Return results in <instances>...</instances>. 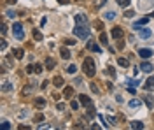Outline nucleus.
<instances>
[{
    "instance_id": "bb28decb",
    "label": "nucleus",
    "mask_w": 154,
    "mask_h": 130,
    "mask_svg": "<svg viewBox=\"0 0 154 130\" xmlns=\"http://www.w3.org/2000/svg\"><path fill=\"white\" fill-rule=\"evenodd\" d=\"M93 25H95V28H96L98 32H102V30H103V23H102L100 20H96L95 23H93Z\"/></svg>"
},
{
    "instance_id": "79ce46f5",
    "label": "nucleus",
    "mask_w": 154,
    "mask_h": 130,
    "mask_svg": "<svg viewBox=\"0 0 154 130\" xmlns=\"http://www.w3.org/2000/svg\"><path fill=\"white\" fill-rule=\"evenodd\" d=\"M128 84H131V86H137V84H138V81H135V79H128Z\"/></svg>"
},
{
    "instance_id": "c9c22d12",
    "label": "nucleus",
    "mask_w": 154,
    "mask_h": 130,
    "mask_svg": "<svg viewBox=\"0 0 154 130\" xmlns=\"http://www.w3.org/2000/svg\"><path fill=\"white\" fill-rule=\"evenodd\" d=\"M95 116V111H93V106L91 107H88V118H93Z\"/></svg>"
},
{
    "instance_id": "f704fd0d",
    "label": "nucleus",
    "mask_w": 154,
    "mask_h": 130,
    "mask_svg": "<svg viewBox=\"0 0 154 130\" xmlns=\"http://www.w3.org/2000/svg\"><path fill=\"white\" fill-rule=\"evenodd\" d=\"M65 44L67 46H74L75 44V39H65Z\"/></svg>"
},
{
    "instance_id": "f3484780",
    "label": "nucleus",
    "mask_w": 154,
    "mask_h": 130,
    "mask_svg": "<svg viewBox=\"0 0 154 130\" xmlns=\"http://www.w3.org/2000/svg\"><path fill=\"white\" fill-rule=\"evenodd\" d=\"M117 65H119V67H123V69H126V67H130V60L121 56V58H117Z\"/></svg>"
},
{
    "instance_id": "2eb2a0df",
    "label": "nucleus",
    "mask_w": 154,
    "mask_h": 130,
    "mask_svg": "<svg viewBox=\"0 0 154 130\" xmlns=\"http://www.w3.org/2000/svg\"><path fill=\"white\" fill-rule=\"evenodd\" d=\"M86 21H88L86 14H75V23H77V25H84Z\"/></svg>"
},
{
    "instance_id": "e433bc0d",
    "label": "nucleus",
    "mask_w": 154,
    "mask_h": 130,
    "mask_svg": "<svg viewBox=\"0 0 154 130\" xmlns=\"http://www.w3.org/2000/svg\"><path fill=\"white\" fill-rule=\"evenodd\" d=\"M51 97H53V100H54V102H58V100H60V97H62V95H60V93H56V91H54V93H53Z\"/></svg>"
},
{
    "instance_id": "9b49d317",
    "label": "nucleus",
    "mask_w": 154,
    "mask_h": 130,
    "mask_svg": "<svg viewBox=\"0 0 154 130\" xmlns=\"http://www.w3.org/2000/svg\"><path fill=\"white\" fill-rule=\"evenodd\" d=\"M44 67L47 70H53L54 67H56V62L53 60V58H46V62H44Z\"/></svg>"
},
{
    "instance_id": "72a5a7b5",
    "label": "nucleus",
    "mask_w": 154,
    "mask_h": 130,
    "mask_svg": "<svg viewBox=\"0 0 154 130\" xmlns=\"http://www.w3.org/2000/svg\"><path fill=\"white\" fill-rule=\"evenodd\" d=\"M0 49H2V51H5V49H7V42H5L4 39H2V42H0Z\"/></svg>"
},
{
    "instance_id": "8fccbe9b",
    "label": "nucleus",
    "mask_w": 154,
    "mask_h": 130,
    "mask_svg": "<svg viewBox=\"0 0 154 130\" xmlns=\"http://www.w3.org/2000/svg\"><path fill=\"white\" fill-rule=\"evenodd\" d=\"M7 2H9L11 5H14V4H16V2H18V0H7Z\"/></svg>"
},
{
    "instance_id": "f03ea898",
    "label": "nucleus",
    "mask_w": 154,
    "mask_h": 130,
    "mask_svg": "<svg viewBox=\"0 0 154 130\" xmlns=\"http://www.w3.org/2000/svg\"><path fill=\"white\" fill-rule=\"evenodd\" d=\"M74 35L79 37V39H89V28L86 25H77L74 28Z\"/></svg>"
},
{
    "instance_id": "c756f323",
    "label": "nucleus",
    "mask_w": 154,
    "mask_h": 130,
    "mask_svg": "<svg viewBox=\"0 0 154 130\" xmlns=\"http://www.w3.org/2000/svg\"><path fill=\"white\" fill-rule=\"evenodd\" d=\"M42 67H44V65H33V72H35V74H41Z\"/></svg>"
},
{
    "instance_id": "cd10ccee",
    "label": "nucleus",
    "mask_w": 154,
    "mask_h": 130,
    "mask_svg": "<svg viewBox=\"0 0 154 130\" xmlns=\"http://www.w3.org/2000/svg\"><path fill=\"white\" fill-rule=\"evenodd\" d=\"M33 121H35V123H41V121H44V114H42V113H39V114H35V118H33Z\"/></svg>"
},
{
    "instance_id": "58836bf2",
    "label": "nucleus",
    "mask_w": 154,
    "mask_h": 130,
    "mask_svg": "<svg viewBox=\"0 0 154 130\" xmlns=\"http://www.w3.org/2000/svg\"><path fill=\"white\" fill-rule=\"evenodd\" d=\"M70 107H72V109H77V107H79V102L72 100V102H70Z\"/></svg>"
},
{
    "instance_id": "a878e982",
    "label": "nucleus",
    "mask_w": 154,
    "mask_h": 130,
    "mask_svg": "<svg viewBox=\"0 0 154 130\" xmlns=\"http://www.w3.org/2000/svg\"><path fill=\"white\" fill-rule=\"evenodd\" d=\"M100 42H102L103 46H107V44H109V37H107V33H100Z\"/></svg>"
},
{
    "instance_id": "7c9ffc66",
    "label": "nucleus",
    "mask_w": 154,
    "mask_h": 130,
    "mask_svg": "<svg viewBox=\"0 0 154 130\" xmlns=\"http://www.w3.org/2000/svg\"><path fill=\"white\" fill-rule=\"evenodd\" d=\"M0 127H2L4 130H9L11 128V123H9V121H2V125H0Z\"/></svg>"
},
{
    "instance_id": "39448f33",
    "label": "nucleus",
    "mask_w": 154,
    "mask_h": 130,
    "mask_svg": "<svg viewBox=\"0 0 154 130\" xmlns=\"http://www.w3.org/2000/svg\"><path fill=\"white\" fill-rule=\"evenodd\" d=\"M138 37H140V39H151V37H152V30H149V28H144V27H142V28H140V30H138Z\"/></svg>"
},
{
    "instance_id": "5701e85b",
    "label": "nucleus",
    "mask_w": 154,
    "mask_h": 130,
    "mask_svg": "<svg viewBox=\"0 0 154 130\" xmlns=\"http://www.w3.org/2000/svg\"><path fill=\"white\" fill-rule=\"evenodd\" d=\"M11 90H12V83H4L2 84V93H7Z\"/></svg>"
},
{
    "instance_id": "a18cd8bd",
    "label": "nucleus",
    "mask_w": 154,
    "mask_h": 130,
    "mask_svg": "<svg viewBox=\"0 0 154 130\" xmlns=\"http://www.w3.org/2000/svg\"><path fill=\"white\" fill-rule=\"evenodd\" d=\"M107 72H109V74H110V76H116V70H114L112 67H109V69H107Z\"/></svg>"
},
{
    "instance_id": "ea45409f",
    "label": "nucleus",
    "mask_w": 154,
    "mask_h": 130,
    "mask_svg": "<svg viewBox=\"0 0 154 130\" xmlns=\"http://www.w3.org/2000/svg\"><path fill=\"white\" fill-rule=\"evenodd\" d=\"M56 109H58V111H65V104H62V102H58V106H56Z\"/></svg>"
},
{
    "instance_id": "7ed1b4c3",
    "label": "nucleus",
    "mask_w": 154,
    "mask_h": 130,
    "mask_svg": "<svg viewBox=\"0 0 154 130\" xmlns=\"http://www.w3.org/2000/svg\"><path fill=\"white\" fill-rule=\"evenodd\" d=\"M12 33L18 40L25 39V32H23V25L21 23H12Z\"/></svg>"
},
{
    "instance_id": "1a4fd4ad",
    "label": "nucleus",
    "mask_w": 154,
    "mask_h": 130,
    "mask_svg": "<svg viewBox=\"0 0 154 130\" xmlns=\"http://www.w3.org/2000/svg\"><path fill=\"white\" fill-rule=\"evenodd\" d=\"M88 49L93 51V53H102V48H100L95 40H88Z\"/></svg>"
},
{
    "instance_id": "49530a36",
    "label": "nucleus",
    "mask_w": 154,
    "mask_h": 130,
    "mask_svg": "<svg viewBox=\"0 0 154 130\" xmlns=\"http://www.w3.org/2000/svg\"><path fill=\"white\" fill-rule=\"evenodd\" d=\"M7 16H9V18H14V16H16V12H14V11H9V12H7Z\"/></svg>"
},
{
    "instance_id": "09e8293b",
    "label": "nucleus",
    "mask_w": 154,
    "mask_h": 130,
    "mask_svg": "<svg viewBox=\"0 0 154 130\" xmlns=\"http://www.w3.org/2000/svg\"><path fill=\"white\" fill-rule=\"evenodd\" d=\"M58 2H60V4H63V5H65V4H68V0H58Z\"/></svg>"
},
{
    "instance_id": "ddd939ff",
    "label": "nucleus",
    "mask_w": 154,
    "mask_h": 130,
    "mask_svg": "<svg viewBox=\"0 0 154 130\" xmlns=\"http://www.w3.org/2000/svg\"><path fill=\"white\" fill-rule=\"evenodd\" d=\"M128 106H130L131 109H135V107H140V106H142V100H140V99H131L130 102H128Z\"/></svg>"
},
{
    "instance_id": "a211bd4d",
    "label": "nucleus",
    "mask_w": 154,
    "mask_h": 130,
    "mask_svg": "<svg viewBox=\"0 0 154 130\" xmlns=\"http://www.w3.org/2000/svg\"><path fill=\"white\" fill-rule=\"evenodd\" d=\"M144 88H145V90H154V76H151L149 79L145 81Z\"/></svg>"
},
{
    "instance_id": "4be33fe9",
    "label": "nucleus",
    "mask_w": 154,
    "mask_h": 130,
    "mask_svg": "<svg viewBox=\"0 0 154 130\" xmlns=\"http://www.w3.org/2000/svg\"><path fill=\"white\" fill-rule=\"evenodd\" d=\"M65 72H68V74H75V72H77V65L70 63L68 67H65Z\"/></svg>"
},
{
    "instance_id": "0eeeda50",
    "label": "nucleus",
    "mask_w": 154,
    "mask_h": 130,
    "mask_svg": "<svg viewBox=\"0 0 154 130\" xmlns=\"http://www.w3.org/2000/svg\"><path fill=\"white\" fill-rule=\"evenodd\" d=\"M149 23V16H145V18H140L138 21H135L133 23V30H140L144 25H147Z\"/></svg>"
},
{
    "instance_id": "2f4dec72",
    "label": "nucleus",
    "mask_w": 154,
    "mask_h": 130,
    "mask_svg": "<svg viewBox=\"0 0 154 130\" xmlns=\"http://www.w3.org/2000/svg\"><path fill=\"white\" fill-rule=\"evenodd\" d=\"M105 18L107 20H114L116 18V12H105Z\"/></svg>"
},
{
    "instance_id": "a19ab883",
    "label": "nucleus",
    "mask_w": 154,
    "mask_h": 130,
    "mask_svg": "<svg viewBox=\"0 0 154 130\" xmlns=\"http://www.w3.org/2000/svg\"><path fill=\"white\" fill-rule=\"evenodd\" d=\"M107 121H109L110 125H116V118H114V116H109V118H107Z\"/></svg>"
},
{
    "instance_id": "6e6552de",
    "label": "nucleus",
    "mask_w": 154,
    "mask_h": 130,
    "mask_svg": "<svg viewBox=\"0 0 154 130\" xmlns=\"http://www.w3.org/2000/svg\"><path fill=\"white\" fill-rule=\"evenodd\" d=\"M138 56L144 58V60H147V58L152 56V49H149V48H142V49H138Z\"/></svg>"
},
{
    "instance_id": "c03bdc74",
    "label": "nucleus",
    "mask_w": 154,
    "mask_h": 130,
    "mask_svg": "<svg viewBox=\"0 0 154 130\" xmlns=\"http://www.w3.org/2000/svg\"><path fill=\"white\" fill-rule=\"evenodd\" d=\"M91 90L95 91V93H98V86H96V84H95V83H91Z\"/></svg>"
},
{
    "instance_id": "393cba45",
    "label": "nucleus",
    "mask_w": 154,
    "mask_h": 130,
    "mask_svg": "<svg viewBox=\"0 0 154 130\" xmlns=\"http://www.w3.org/2000/svg\"><path fill=\"white\" fill-rule=\"evenodd\" d=\"M32 35H33V39H35V40H42V39H44V37H42V33H41L39 30H37V28L32 32Z\"/></svg>"
},
{
    "instance_id": "aec40b11",
    "label": "nucleus",
    "mask_w": 154,
    "mask_h": 130,
    "mask_svg": "<svg viewBox=\"0 0 154 130\" xmlns=\"http://www.w3.org/2000/svg\"><path fill=\"white\" fill-rule=\"evenodd\" d=\"M130 127H131V128L133 130H142L144 128V123H142V121H138V120H135V121H131V123H130Z\"/></svg>"
},
{
    "instance_id": "4c0bfd02",
    "label": "nucleus",
    "mask_w": 154,
    "mask_h": 130,
    "mask_svg": "<svg viewBox=\"0 0 154 130\" xmlns=\"http://www.w3.org/2000/svg\"><path fill=\"white\" fill-rule=\"evenodd\" d=\"M124 16H128V18H133V16H135V11H126V12H124Z\"/></svg>"
},
{
    "instance_id": "9d476101",
    "label": "nucleus",
    "mask_w": 154,
    "mask_h": 130,
    "mask_svg": "<svg viewBox=\"0 0 154 130\" xmlns=\"http://www.w3.org/2000/svg\"><path fill=\"white\" fill-rule=\"evenodd\" d=\"M63 97L67 100H70L74 97V88L72 86H65V90H63Z\"/></svg>"
},
{
    "instance_id": "de8ad7c7",
    "label": "nucleus",
    "mask_w": 154,
    "mask_h": 130,
    "mask_svg": "<svg viewBox=\"0 0 154 130\" xmlns=\"http://www.w3.org/2000/svg\"><path fill=\"white\" fill-rule=\"evenodd\" d=\"M105 2H107V0H100V2L96 4V7H102V5H103V4H105Z\"/></svg>"
},
{
    "instance_id": "37998d69",
    "label": "nucleus",
    "mask_w": 154,
    "mask_h": 130,
    "mask_svg": "<svg viewBox=\"0 0 154 130\" xmlns=\"http://www.w3.org/2000/svg\"><path fill=\"white\" fill-rule=\"evenodd\" d=\"M33 72V65H26V74H32Z\"/></svg>"
},
{
    "instance_id": "20e7f679",
    "label": "nucleus",
    "mask_w": 154,
    "mask_h": 130,
    "mask_svg": "<svg viewBox=\"0 0 154 130\" xmlns=\"http://www.w3.org/2000/svg\"><path fill=\"white\" fill-rule=\"evenodd\" d=\"M110 35H112V39L121 40V39L124 37V30L121 28V27H116V28H112V32H110Z\"/></svg>"
},
{
    "instance_id": "4468645a",
    "label": "nucleus",
    "mask_w": 154,
    "mask_h": 130,
    "mask_svg": "<svg viewBox=\"0 0 154 130\" xmlns=\"http://www.w3.org/2000/svg\"><path fill=\"white\" fill-rule=\"evenodd\" d=\"M33 104H35V107H46V99H42V97H37V99L33 100Z\"/></svg>"
},
{
    "instance_id": "f257e3e1",
    "label": "nucleus",
    "mask_w": 154,
    "mask_h": 130,
    "mask_svg": "<svg viewBox=\"0 0 154 130\" xmlns=\"http://www.w3.org/2000/svg\"><path fill=\"white\" fill-rule=\"evenodd\" d=\"M82 69H84V74H86L88 78H93V76H95V72H96V69H95V62H93V58H84V63H82Z\"/></svg>"
},
{
    "instance_id": "473e14b6",
    "label": "nucleus",
    "mask_w": 154,
    "mask_h": 130,
    "mask_svg": "<svg viewBox=\"0 0 154 130\" xmlns=\"http://www.w3.org/2000/svg\"><path fill=\"white\" fill-rule=\"evenodd\" d=\"M0 33H2V35H5V33H7V25H4V23H2V27H0Z\"/></svg>"
},
{
    "instance_id": "b1692460",
    "label": "nucleus",
    "mask_w": 154,
    "mask_h": 130,
    "mask_svg": "<svg viewBox=\"0 0 154 130\" xmlns=\"http://www.w3.org/2000/svg\"><path fill=\"white\" fill-rule=\"evenodd\" d=\"M144 100H145V104H147V107H149V109H152V104H154V100L151 99V95H145V97H144Z\"/></svg>"
},
{
    "instance_id": "f8f14e48",
    "label": "nucleus",
    "mask_w": 154,
    "mask_h": 130,
    "mask_svg": "<svg viewBox=\"0 0 154 130\" xmlns=\"http://www.w3.org/2000/svg\"><path fill=\"white\" fill-rule=\"evenodd\" d=\"M53 84H54L56 88H62L63 84H65V81H63L62 76H54V79H53Z\"/></svg>"
},
{
    "instance_id": "dca6fc26",
    "label": "nucleus",
    "mask_w": 154,
    "mask_h": 130,
    "mask_svg": "<svg viewBox=\"0 0 154 130\" xmlns=\"http://www.w3.org/2000/svg\"><path fill=\"white\" fill-rule=\"evenodd\" d=\"M12 53H14V58H16V60H21V58L25 56V51L21 49V48H16V49H12Z\"/></svg>"
},
{
    "instance_id": "6ab92c4d",
    "label": "nucleus",
    "mask_w": 154,
    "mask_h": 130,
    "mask_svg": "<svg viewBox=\"0 0 154 130\" xmlns=\"http://www.w3.org/2000/svg\"><path fill=\"white\" fill-rule=\"evenodd\" d=\"M60 55H62V58H63V60H68V58L72 56V53L67 49V48H62V49H60Z\"/></svg>"
},
{
    "instance_id": "c85d7f7f",
    "label": "nucleus",
    "mask_w": 154,
    "mask_h": 130,
    "mask_svg": "<svg viewBox=\"0 0 154 130\" xmlns=\"http://www.w3.org/2000/svg\"><path fill=\"white\" fill-rule=\"evenodd\" d=\"M130 2H131V0H117V4H119L121 7H128V5H130Z\"/></svg>"
},
{
    "instance_id": "412c9836",
    "label": "nucleus",
    "mask_w": 154,
    "mask_h": 130,
    "mask_svg": "<svg viewBox=\"0 0 154 130\" xmlns=\"http://www.w3.org/2000/svg\"><path fill=\"white\" fill-rule=\"evenodd\" d=\"M140 69L144 70V72H152V65H151L149 62L145 60V62H142V65H140Z\"/></svg>"
},
{
    "instance_id": "423d86ee",
    "label": "nucleus",
    "mask_w": 154,
    "mask_h": 130,
    "mask_svg": "<svg viewBox=\"0 0 154 130\" xmlns=\"http://www.w3.org/2000/svg\"><path fill=\"white\" fill-rule=\"evenodd\" d=\"M79 102H81L84 107H91V106H93V100L89 99L88 95H84V93H81V95H79Z\"/></svg>"
}]
</instances>
